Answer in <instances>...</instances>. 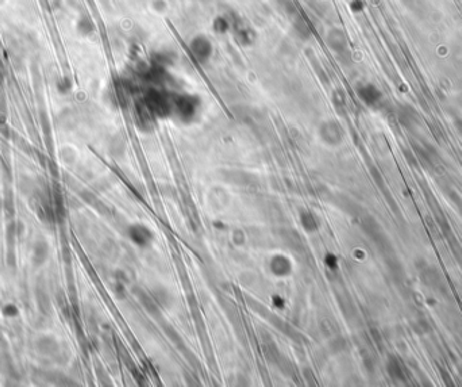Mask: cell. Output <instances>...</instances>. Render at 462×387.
<instances>
[{"label":"cell","mask_w":462,"mask_h":387,"mask_svg":"<svg viewBox=\"0 0 462 387\" xmlns=\"http://www.w3.org/2000/svg\"><path fill=\"white\" fill-rule=\"evenodd\" d=\"M189 50L196 61L205 64L212 56V44L205 36H196L189 44Z\"/></svg>","instance_id":"cell-1"},{"label":"cell","mask_w":462,"mask_h":387,"mask_svg":"<svg viewBox=\"0 0 462 387\" xmlns=\"http://www.w3.org/2000/svg\"><path fill=\"white\" fill-rule=\"evenodd\" d=\"M231 30L234 33L236 40L241 45H250L254 40V33L250 27L245 26L244 23L237 19H231Z\"/></svg>","instance_id":"cell-2"},{"label":"cell","mask_w":462,"mask_h":387,"mask_svg":"<svg viewBox=\"0 0 462 387\" xmlns=\"http://www.w3.org/2000/svg\"><path fill=\"white\" fill-rule=\"evenodd\" d=\"M327 45L337 53L347 52V40L341 29H331L327 34Z\"/></svg>","instance_id":"cell-3"},{"label":"cell","mask_w":462,"mask_h":387,"mask_svg":"<svg viewBox=\"0 0 462 387\" xmlns=\"http://www.w3.org/2000/svg\"><path fill=\"white\" fill-rule=\"evenodd\" d=\"M196 106H197V103L195 102V99L188 98V96L176 99V102H174V107H176V111L178 112V115L181 118H185V119L191 118L195 114Z\"/></svg>","instance_id":"cell-4"},{"label":"cell","mask_w":462,"mask_h":387,"mask_svg":"<svg viewBox=\"0 0 462 387\" xmlns=\"http://www.w3.org/2000/svg\"><path fill=\"white\" fill-rule=\"evenodd\" d=\"M358 96H360L366 104H369V106H374L376 103L380 102V99H381V92H380L374 85L366 84L362 85V87L358 89Z\"/></svg>","instance_id":"cell-5"},{"label":"cell","mask_w":462,"mask_h":387,"mask_svg":"<svg viewBox=\"0 0 462 387\" xmlns=\"http://www.w3.org/2000/svg\"><path fill=\"white\" fill-rule=\"evenodd\" d=\"M95 29L96 27H95L94 21L87 14L80 15L77 22H76V32L79 33L81 37H89L91 34H94Z\"/></svg>","instance_id":"cell-6"},{"label":"cell","mask_w":462,"mask_h":387,"mask_svg":"<svg viewBox=\"0 0 462 387\" xmlns=\"http://www.w3.org/2000/svg\"><path fill=\"white\" fill-rule=\"evenodd\" d=\"M212 29L213 32L218 33V34H226L231 30V19H228L224 15H219L213 19Z\"/></svg>","instance_id":"cell-7"},{"label":"cell","mask_w":462,"mask_h":387,"mask_svg":"<svg viewBox=\"0 0 462 387\" xmlns=\"http://www.w3.org/2000/svg\"><path fill=\"white\" fill-rule=\"evenodd\" d=\"M48 256V245L44 241L37 242L34 246V253H33V262L36 263V266H40L45 262V259Z\"/></svg>","instance_id":"cell-8"},{"label":"cell","mask_w":462,"mask_h":387,"mask_svg":"<svg viewBox=\"0 0 462 387\" xmlns=\"http://www.w3.org/2000/svg\"><path fill=\"white\" fill-rule=\"evenodd\" d=\"M38 349H40L42 353L45 355H53L54 352L57 351V343L54 341L53 338H41L40 341H38Z\"/></svg>","instance_id":"cell-9"},{"label":"cell","mask_w":462,"mask_h":387,"mask_svg":"<svg viewBox=\"0 0 462 387\" xmlns=\"http://www.w3.org/2000/svg\"><path fill=\"white\" fill-rule=\"evenodd\" d=\"M323 132H326V133H323V137L329 143H337L338 140H341V130L334 123H327Z\"/></svg>","instance_id":"cell-10"},{"label":"cell","mask_w":462,"mask_h":387,"mask_svg":"<svg viewBox=\"0 0 462 387\" xmlns=\"http://www.w3.org/2000/svg\"><path fill=\"white\" fill-rule=\"evenodd\" d=\"M36 294H37V302H38V306H40V309L42 310V312L48 314V313L50 312V302H49V297H48V294H46V291H45L44 289H41V287L37 289Z\"/></svg>","instance_id":"cell-11"},{"label":"cell","mask_w":462,"mask_h":387,"mask_svg":"<svg viewBox=\"0 0 462 387\" xmlns=\"http://www.w3.org/2000/svg\"><path fill=\"white\" fill-rule=\"evenodd\" d=\"M295 29H296V32H298V34L302 37V38H308V37L311 36V29L307 25L306 19H296V21H295Z\"/></svg>","instance_id":"cell-12"},{"label":"cell","mask_w":462,"mask_h":387,"mask_svg":"<svg viewBox=\"0 0 462 387\" xmlns=\"http://www.w3.org/2000/svg\"><path fill=\"white\" fill-rule=\"evenodd\" d=\"M57 89L60 94H68L72 89V81L69 77L64 76L61 79H58L57 81Z\"/></svg>","instance_id":"cell-13"},{"label":"cell","mask_w":462,"mask_h":387,"mask_svg":"<svg viewBox=\"0 0 462 387\" xmlns=\"http://www.w3.org/2000/svg\"><path fill=\"white\" fill-rule=\"evenodd\" d=\"M60 156H61L63 161H65V163H68V164H71V163H73V161H75L76 153H75V151L72 149V148L65 147V148H63L61 151H60Z\"/></svg>","instance_id":"cell-14"},{"label":"cell","mask_w":462,"mask_h":387,"mask_svg":"<svg viewBox=\"0 0 462 387\" xmlns=\"http://www.w3.org/2000/svg\"><path fill=\"white\" fill-rule=\"evenodd\" d=\"M58 120H60V123H61V126H63V127L68 129V127H69V126L72 125L71 122L73 120V118H72L69 110H65V111H63L61 114H60V116H58Z\"/></svg>","instance_id":"cell-15"},{"label":"cell","mask_w":462,"mask_h":387,"mask_svg":"<svg viewBox=\"0 0 462 387\" xmlns=\"http://www.w3.org/2000/svg\"><path fill=\"white\" fill-rule=\"evenodd\" d=\"M19 188H22L23 192H30L33 190V183L30 179L23 178L21 182H19Z\"/></svg>","instance_id":"cell-16"},{"label":"cell","mask_w":462,"mask_h":387,"mask_svg":"<svg viewBox=\"0 0 462 387\" xmlns=\"http://www.w3.org/2000/svg\"><path fill=\"white\" fill-rule=\"evenodd\" d=\"M64 0H46V6L49 7L50 10H53V11H57V10L61 9V6H63Z\"/></svg>","instance_id":"cell-17"},{"label":"cell","mask_w":462,"mask_h":387,"mask_svg":"<svg viewBox=\"0 0 462 387\" xmlns=\"http://www.w3.org/2000/svg\"><path fill=\"white\" fill-rule=\"evenodd\" d=\"M5 209H6V211H7V214L10 213L11 215H13V214H14V203H13V196H11V194H10V196L9 195L6 196Z\"/></svg>","instance_id":"cell-18"},{"label":"cell","mask_w":462,"mask_h":387,"mask_svg":"<svg viewBox=\"0 0 462 387\" xmlns=\"http://www.w3.org/2000/svg\"><path fill=\"white\" fill-rule=\"evenodd\" d=\"M6 111H7V102H6L5 92L0 89V114L6 115Z\"/></svg>","instance_id":"cell-19"},{"label":"cell","mask_w":462,"mask_h":387,"mask_svg":"<svg viewBox=\"0 0 462 387\" xmlns=\"http://www.w3.org/2000/svg\"><path fill=\"white\" fill-rule=\"evenodd\" d=\"M350 9L353 10V11H356V13L362 11V9H364V3H362V0H351Z\"/></svg>","instance_id":"cell-20"},{"label":"cell","mask_w":462,"mask_h":387,"mask_svg":"<svg viewBox=\"0 0 462 387\" xmlns=\"http://www.w3.org/2000/svg\"><path fill=\"white\" fill-rule=\"evenodd\" d=\"M3 313H5L6 316H17V313H18V309L14 306V305H7L3 309Z\"/></svg>","instance_id":"cell-21"},{"label":"cell","mask_w":462,"mask_h":387,"mask_svg":"<svg viewBox=\"0 0 462 387\" xmlns=\"http://www.w3.org/2000/svg\"><path fill=\"white\" fill-rule=\"evenodd\" d=\"M166 9V3H165L164 0H156L154 2V10L157 11H162V10Z\"/></svg>","instance_id":"cell-22"},{"label":"cell","mask_w":462,"mask_h":387,"mask_svg":"<svg viewBox=\"0 0 462 387\" xmlns=\"http://www.w3.org/2000/svg\"><path fill=\"white\" fill-rule=\"evenodd\" d=\"M3 77H5V71H3V68L0 65V84H2V81H3Z\"/></svg>","instance_id":"cell-23"},{"label":"cell","mask_w":462,"mask_h":387,"mask_svg":"<svg viewBox=\"0 0 462 387\" xmlns=\"http://www.w3.org/2000/svg\"><path fill=\"white\" fill-rule=\"evenodd\" d=\"M5 2H6V0H0V6H2V5H5Z\"/></svg>","instance_id":"cell-24"}]
</instances>
